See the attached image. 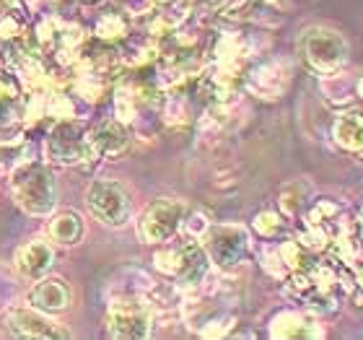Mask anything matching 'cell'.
<instances>
[{
    "label": "cell",
    "mask_w": 363,
    "mask_h": 340,
    "mask_svg": "<svg viewBox=\"0 0 363 340\" xmlns=\"http://www.w3.org/2000/svg\"><path fill=\"white\" fill-rule=\"evenodd\" d=\"M301 53L303 60L317 73L330 76V73L342 70V65L348 62V42L340 31L327 29V26H311L303 31Z\"/></svg>",
    "instance_id": "cell-1"
},
{
    "label": "cell",
    "mask_w": 363,
    "mask_h": 340,
    "mask_svg": "<svg viewBox=\"0 0 363 340\" xmlns=\"http://www.w3.org/2000/svg\"><path fill=\"white\" fill-rule=\"evenodd\" d=\"M89 211L96 216L106 226H125L133 213L128 190L120 182L112 180H96L89 187Z\"/></svg>",
    "instance_id": "cell-2"
},
{
    "label": "cell",
    "mask_w": 363,
    "mask_h": 340,
    "mask_svg": "<svg viewBox=\"0 0 363 340\" xmlns=\"http://www.w3.org/2000/svg\"><path fill=\"white\" fill-rule=\"evenodd\" d=\"M16 200L23 211L29 213H47L55 208V185L52 177L42 167H21L13 180Z\"/></svg>",
    "instance_id": "cell-3"
},
{
    "label": "cell",
    "mask_w": 363,
    "mask_h": 340,
    "mask_svg": "<svg viewBox=\"0 0 363 340\" xmlns=\"http://www.w3.org/2000/svg\"><path fill=\"white\" fill-rule=\"evenodd\" d=\"M182 221H184V203L174 197H159L156 203L145 208L138 231L148 244H161L169 242L179 231Z\"/></svg>",
    "instance_id": "cell-4"
},
{
    "label": "cell",
    "mask_w": 363,
    "mask_h": 340,
    "mask_svg": "<svg viewBox=\"0 0 363 340\" xmlns=\"http://www.w3.org/2000/svg\"><path fill=\"white\" fill-rule=\"evenodd\" d=\"M205 250H208V257L213 263L228 270V268H236L244 260V255L250 250V234H247V229L236 226V224L208 229Z\"/></svg>",
    "instance_id": "cell-5"
},
{
    "label": "cell",
    "mask_w": 363,
    "mask_h": 340,
    "mask_svg": "<svg viewBox=\"0 0 363 340\" xmlns=\"http://www.w3.org/2000/svg\"><path fill=\"white\" fill-rule=\"evenodd\" d=\"M109 330L117 338H145L151 330V312L143 302H117L109 312Z\"/></svg>",
    "instance_id": "cell-6"
},
{
    "label": "cell",
    "mask_w": 363,
    "mask_h": 340,
    "mask_svg": "<svg viewBox=\"0 0 363 340\" xmlns=\"http://www.w3.org/2000/svg\"><path fill=\"white\" fill-rule=\"evenodd\" d=\"M288 84H291V65L286 60H267L247 76L250 91L262 99H278Z\"/></svg>",
    "instance_id": "cell-7"
},
{
    "label": "cell",
    "mask_w": 363,
    "mask_h": 340,
    "mask_svg": "<svg viewBox=\"0 0 363 340\" xmlns=\"http://www.w3.org/2000/svg\"><path fill=\"white\" fill-rule=\"evenodd\" d=\"M50 156H55V161H78L86 156V138L84 130L78 128L76 122H62L55 128V133L50 136Z\"/></svg>",
    "instance_id": "cell-8"
},
{
    "label": "cell",
    "mask_w": 363,
    "mask_h": 340,
    "mask_svg": "<svg viewBox=\"0 0 363 340\" xmlns=\"http://www.w3.org/2000/svg\"><path fill=\"white\" fill-rule=\"evenodd\" d=\"M208 268H211V265H208V255H205L203 244H197V242L182 244V263L174 275L182 288L200 286L205 280V275H208Z\"/></svg>",
    "instance_id": "cell-9"
},
{
    "label": "cell",
    "mask_w": 363,
    "mask_h": 340,
    "mask_svg": "<svg viewBox=\"0 0 363 340\" xmlns=\"http://www.w3.org/2000/svg\"><path fill=\"white\" fill-rule=\"evenodd\" d=\"M130 136L122 122H104L101 128L89 138L91 159H101V156H117L128 148Z\"/></svg>",
    "instance_id": "cell-10"
},
{
    "label": "cell",
    "mask_w": 363,
    "mask_h": 340,
    "mask_svg": "<svg viewBox=\"0 0 363 340\" xmlns=\"http://www.w3.org/2000/svg\"><path fill=\"white\" fill-rule=\"evenodd\" d=\"M272 335L278 338H322V327L317 317H311L306 312H280L272 319Z\"/></svg>",
    "instance_id": "cell-11"
},
{
    "label": "cell",
    "mask_w": 363,
    "mask_h": 340,
    "mask_svg": "<svg viewBox=\"0 0 363 340\" xmlns=\"http://www.w3.org/2000/svg\"><path fill=\"white\" fill-rule=\"evenodd\" d=\"M333 138L342 151L361 153L363 151V112L348 109V112L337 114V120H335V125H333Z\"/></svg>",
    "instance_id": "cell-12"
},
{
    "label": "cell",
    "mask_w": 363,
    "mask_h": 340,
    "mask_svg": "<svg viewBox=\"0 0 363 340\" xmlns=\"http://www.w3.org/2000/svg\"><path fill=\"white\" fill-rule=\"evenodd\" d=\"M29 299L42 312H62L70 304V288L62 278H47L31 288Z\"/></svg>",
    "instance_id": "cell-13"
},
{
    "label": "cell",
    "mask_w": 363,
    "mask_h": 340,
    "mask_svg": "<svg viewBox=\"0 0 363 340\" xmlns=\"http://www.w3.org/2000/svg\"><path fill=\"white\" fill-rule=\"evenodd\" d=\"M11 330L23 338H68V333L55 322L45 319L34 312H13L11 314Z\"/></svg>",
    "instance_id": "cell-14"
},
{
    "label": "cell",
    "mask_w": 363,
    "mask_h": 340,
    "mask_svg": "<svg viewBox=\"0 0 363 340\" xmlns=\"http://www.w3.org/2000/svg\"><path fill=\"white\" fill-rule=\"evenodd\" d=\"M50 265H52V250H50V244L42 242V239L29 242L26 247L18 250V255H16V268H18L23 275H29V278L45 275Z\"/></svg>",
    "instance_id": "cell-15"
},
{
    "label": "cell",
    "mask_w": 363,
    "mask_h": 340,
    "mask_svg": "<svg viewBox=\"0 0 363 340\" xmlns=\"http://www.w3.org/2000/svg\"><path fill=\"white\" fill-rule=\"evenodd\" d=\"M322 97H325L327 104H333V106L350 104L353 97H356V81L348 76H342L340 70H337V73H330V76L322 78Z\"/></svg>",
    "instance_id": "cell-16"
},
{
    "label": "cell",
    "mask_w": 363,
    "mask_h": 340,
    "mask_svg": "<svg viewBox=\"0 0 363 340\" xmlns=\"http://www.w3.org/2000/svg\"><path fill=\"white\" fill-rule=\"evenodd\" d=\"M50 234L55 236V242L60 244H76L84 236V224L76 213H60L50 226Z\"/></svg>",
    "instance_id": "cell-17"
},
{
    "label": "cell",
    "mask_w": 363,
    "mask_h": 340,
    "mask_svg": "<svg viewBox=\"0 0 363 340\" xmlns=\"http://www.w3.org/2000/svg\"><path fill=\"white\" fill-rule=\"evenodd\" d=\"M306 192H309V187H306V182H301V180H296V182H291V185H286V187H283V192H280V208H283V213L294 219L296 213L303 208Z\"/></svg>",
    "instance_id": "cell-18"
},
{
    "label": "cell",
    "mask_w": 363,
    "mask_h": 340,
    "mask_svg": "<svg viewBox=\"0 0 363 340\" xmlns=\"http://www.w3.org/2000/svg\"><path fill=\"white\" fill-rule=\"evenodd\" d=\"M125 31H128V23L122 21V13H104L96 26V34L101 39H120L125 37Z\"/></svg>",
    "instance_id": "cell-19"
},
{
    "label": "cell",
    "mask_w": 363,
    "mask_h": 340,
    "mask_svg": "<svg viewBox=\"0 0 363 340\" xmlns=\"http://www.w3.org/2000/svg\"><path fill=\"white\" fill-rule=\"evenodd\" d=\"M255 229H257L262 236L270 239V236H275V234L283 231V219H280L275 211H262L257 219H255Z\"/></svg>",
    "instance_id": "cell-20"
},
{
    "label": "cell",
    "mask_w": 363,
    "mask_h": 340,
    "mask_svg": "<svg viewBox=\"0 0 363 340\" xmlns=\"http://www.w3.org/2000/svg\"><path fill=\"white\" fill-rule=\"evenodd\" d=\"M179 263H182V247H167L164 252L156 255V268L169 273V275H177Z\"/></svg>",
    "instance_id": "cell-21"
},
{
    "label": "cell",
    "mask_w": 363,
    "mask_h": 340,
    "mask_svg": "<svg viewBox=\"0 0 363 340\" xmlns=\"http://www.w3.org/2000/svg\"><path fill=\"white\" fill-rule=\"evenodd\" d=\"M167 120L169 122H184L187 120V102L174 94V97H169L167 102Z\"/></svg>",
    "instance_id": "cell-22"
},
{
    "label": "cell",
    "mask_w": 363,
    "mask_h": 340,
    "mask_svg": "<svg viewBox=\"0 0 363 340\" xmlns=\"http://www.w3.org/2000/svg\"><path fill=\"white\" fill-rule=\"evenodd\" d=\"M353 278H356L358 288L363 291V260H356V263H353Z\"/></svg>",
    "instance_id": "cell-23"
},
{
    "label": "cell",
    "mask_w": 363,
    "mask_h": 340,
    "mask_svg": "<svg viewBox=\"0 0 363 340\" xmlns=\"http://www.w3.org/2000/svg\"><path fill=\"white\" fill-rule=\"evenodd\" d=\"M356 234H358V239H361V244H363V205H361V216H358V224H356Z\"/></svg>",
    "instance_id": "cell-24"
},
{
    "label": "cell",
    "mask_w": 363,
    "mask_h": 340,
    "mask_svg": "<svg viewBox=\"0 0 363 340\" xmlns=\"http://www.w3.org/2000/svg\"><path fill=\"white\" fill-rule=\"evenodd\" d=\"M356 94H358V97L363 99V76H361V78H358V81H356Z\"/></svg>",
    "instance_id": "cell-25"
},
{
    "label": "cell",
    "mask_w": 363,
    "mask_h": 340,
    "mask_svg": "<svg viewBox=\"0 0 363 340\" xmlns=\"http://www.w3.org/2000/svg\"><path fill=\"white\" fill-rule=\"evenodd\" d=\"M3 3H13V0H3Z\"/></svg>",
    "instance_id": "cell-26"
},
{
    "label": "cell",
    "mask_w": 363,
    "mask_h": 340,
    "mask_svg": "<svg viewBox=\"0 0 363 340\" xmlns=\"http://www.w3.org/2000/svg\"><path fill=\"white\" fill-rule=\"evenodd\" d=\"M361 161H363V151H361Z\"/></svg>",
    "instance_id": "cell-27"
},
{
    "label": "cell",
    "mask_w": 363,
    "mask_h": 340,
    "mask_svg": "<svg viewBox=\"0 0 363 340\" xmlns=\"http://www.w3.org/2000/svg\"><path fill=\"white\" fill-rule=\"evenodd\" d=\"M164 3H169V0H164Z\"/></svg>",
    "instance_id": "cell-28"
},
{
    "label": "cell",
    "mask_w": 363,
    "mask_h": 340,
    "mask_svg": "<svg viewBox=\"0 0 363 340\" xmlns=\"http://www.w3.org/2000/svg\"><path fill=\"white\" fill-rule=\"evenodd\" d=\"M267 3H272V0H267Z\"/></svg>",
    "instance_id": "cell-29"
}]
</instances>
